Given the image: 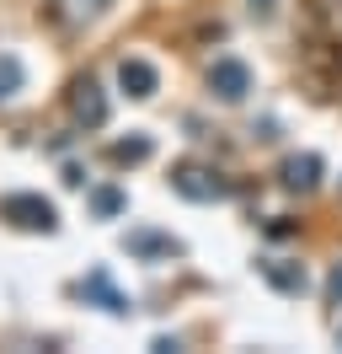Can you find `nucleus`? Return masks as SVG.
<instances>
[{
  "instance_id": "11",
  "label": "nucleus",
  "mask_w": 342,
  "mask_h": 354,
  "mask_svg": "<svg viewBox=\"0 0 342 354\" xmlns=\"http://www.w3.org/2000/svg\"><path fill=\"white\" fill-rule=\"evenodd\" d=\"M150 134H134V140H118V145H107V161H118V167H139V161H150Z\"/></svg>"
},
{
  "instance_id": "14",
  "label": "nucleus",
  "mask_w": 342,
  "mask_h": 354,
  "mask_svg": "<svg viewBox=\"0 0 342 354\" xmlns=\"http://www.w3.org/2000/svg\"><path fill=\"white\" fill-rule=\"evenodd\" d=\"M326 290H332V301H342V263L332 268V279H326Z\"/></svg>"
},
{
  "instance_id": "6",
  "label": "nucleus",
  "mask_w": 342,
  "mask_h": 354,
  "mask_svg": "<svg viewBox=\"0 0 342 354\" xmlns=\"http://www.w3.org/2000/svg\"><path fill=\"white\" fill-rule=\"evenodd\" d=\"M123 252H134V258H177V252H182V242H177L171 231L134 225V231H123Z\"/></svg>"
},
{
  "instance_id": "5",
  "label": "nucleus",
  "mask_w": 342,
  "mask_h": 354,
  "mask_svg": "<svg viewBox=\"0 0 342 354\" xmlns=\"http://www.w3.org/2000/svg\"><path fill=\"white\" fill-rule=\"evenodd\" d=\"M70 113H75V124L81 129H102L107 124V97L97 81H75L70 86Z\"/></svg>"
},
{
  "instance_id": "1",
  "label": "nucleus",
  "mask_w": 342,
  "mask_h": 354,
  "mask_svg": "<svg viewBox=\"0 0 342 354\" xmlns=\"http://www.w3.org/2000/svg\"><path fill=\"white\" fill-rule=\"evenodd\" d=\"M171 194H182L192 204H214V199L230 194V183L214 172V167H203V161H177L171 167Z\"/></svg>"
},
{
  "instance_id": "3",
  "label": "nucleus",
  "mask_w": 342,
  "mask_h": 354,
  "mask_svg": "<svg viewBox=\"0 0 342 354\" xmlns=\"http://www.w3.org/2000/svg\"><path fill=\"white\" fill-rule=\"evenodd\" d=\"M209 91L219 97V102H246L252 70L241 65V59H214V65H209Z\"/></svg>"
},
{
  "instance_id": "4",
  "label": "nucleus",
  "mask_w": 342,
  "mask_h": 354,
  "mask_svg": "<svg viewBox=\"0 0 342 354\" xmlns=\"http://www.w3.org/2000/svg\"><path fill=\"white\" fill-rule=\"evenodd\" d=\"M75 295H86V301H97V306H102L107 317H128V311H134V301H128L123 290H118L112 279H107V268H91V274H86L81 285H75Z\"/></svg>"
},
{
  "instance_id": "13",
  "label": "nucleus",
  "mask_w": 342,
  "mask_h": 354,
  "mask_svg": "<svg viewBox=\"0 0 342 354\" xmlns=\"http://www.w3.org/2000/svg\"><path fill=\"white\" fill-rule=\"evenodd\" d=\"M91 209H97L102 221H112V215L123 209V194H118V188H97V194H91Z\"/></svg>"
},
{
  "instance_id": "10",
  "label": "nucleus",
  "mask_w": 342,
  "mask_h": 354,
  "mask_svg": "<svg viewBox=\"0 0 342 354\" xmlns=\"http://www.w3.org/2000/svg\"><path fill=\"white\" fill-rule=\"evenodd\" d=\"M48 6H54V17L64 27H86V22H97L112 0H48Z\"/></svg>"
},
{
  "instance_id": "2",
  "label": "nucleus",
  "mask_w": 342,
  "mask_h": 354,
  "mask_svg": "<svg viewBox=\"0 0 342 354\" xmlns=\"http://www.w3.org/2000/svg\"><path fill=\"white\" fill-rule=\"evenodd\" d=\"M0 221H11L17 231H43L48 236L59 225V209L43 199V194H6L0 199Z\"/></svg>"
},
{
  "instance_id": "8",
  "label": "nucleus",
  "mask_w": 342,
  "mask_h": 354,
  "mask_svg": "<svg viewBox=\"0 0 342 354\" xmlns=\"http://www.w3.org/2000/svg\"><path fill=\"white\" fill-rule=\"evenodd\" d=\"M278 183L289 188V194H316V183H321V156H289L283 167H278Z\"/></svg>"
},
{
  "instance_id": "9",
  "label": "nucleus",
  "mask_w": 342,
  "mask_h": 354,
  "mask_svg": "<svg viewBox=\"0 0 342 354\" xmlns=\"http://www.w3.org/2000/svg\"><path fill=\"white\" fill-rule=\"evenodd\" d=\"M118 86H123L134 102H145V97H155L161 75H155V65H150V59H123V65H118Z\"/></svg>"
},
{
  "instance_id": "12",
  "label": "nucleus",
  "mask_w": 342,
  "mask_h": 354,
  "mask_svg": "<svg viewBox=\"0 0 342 354\" xmlns=\"http://www.w3.org/2000/svg\"><path fill=\"white\" fill-rule=\"evenodd\" d=\"M21 81H27L21 59H17V54H0V102H6V97H17V91H21Z\"/></svg>"
},
{
  "instance_id": "7",
  "label": "nucleus",
  "mask_w": 342,
  "mask_h": 354,
  "mask_svg": "<svg viewBox=\"0 0 342 354\" xmlns=\"http://www.w3.org/2000/svg\"><path fill=\"white\" fill-rule=\"evenodd\" d=\"M262 279L273 290H283V295H305L310 290V274H305V263H289V258H262Z\"/></svg>"
},
{
  "instance_id": "15",
  "label": "nucleus",
  "mask_w": 342,
  "mask_h": 354,
  "mask_svg": "<svg viewBox=\"0 0 342 354\" xmlns=\"http://www.w3.org/2000/svg\"><path fill=\"white\" fill-rule=\"evenodd\" d=\"M252 6H273V0H252Z\"/></svg>"
}]
</instances>
